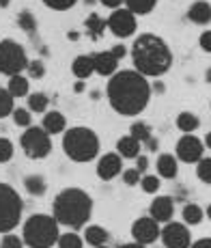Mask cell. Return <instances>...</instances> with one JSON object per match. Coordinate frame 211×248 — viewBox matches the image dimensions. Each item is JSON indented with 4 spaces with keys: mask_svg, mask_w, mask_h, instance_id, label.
Instances as JSON below:
<instances>
[{
    "mask_svg": "<svg viewBox=\"0 0 211 248\" xmlns=\"http://www.w3.org/2000/svg\"><path fill=\"white\" fill-rule=\"evenodd\" d=\"M151 82L136 69H121L110 76L106 97L108 104L121 117H138L151 102Z\"/></svg>",
    "mask_w": 211,
    "mask_h": 248,
    "instance_id": "1",
    "label": "cell"
},
{
    "mask_svg": "<svg viewBox=\"0 0 211 248\" xmlns=\"http://www.w3.org/2000/svg\"><path fill=\"white\" fill-rule=\"evenodd\" d=\"M134 69L140 71L147 78H162L172 67V50L170 46L155 32H142L134 39L129 50Z\"/></svg>",
    "mask_w": 211,
    "mask_h": 248,
    "instance_id": "2",
    "label": "cell"
},
{
    "mask_svg": "<svg viewBox=\"0 0 211 248\" xmlns=\"http://www.w3.org/2000/svg\"><path fill=\"white\" fill-rule=\"evenodd\" d=\"M52 216L59 220V225L74 231L84 229L93 216V199L82 188H65L52 203Z\"/></svg>",
    "mask_w": 211,
    "mask_h": 248,
    "instance_id": "3",
    "label": "cell"
},
{
    "mask_svg": "<svg viewBox=\"0 0 211 248\" xmlns=\"http://www.w3.org/2000/svg\"><path fill=\"white\" fill-rule=\"evenodd\" d=\"M99 149H102L99 136L90 127L75 125L63 132V151L71 162H78V164L93 162L99 155Z\"/></svg>",
    "mask_w": 211,
    "mask_h": 248,
    "instance_id": "4",
    "label": "cell"
},
{
    "mask_svg": "<svg viewBox=\"0 0 211 248\" xmlns=\"http://www.w3.org/2000/svg\"><path fill=\"white\" fill-rule=\"evenodd\" d=\"M59 235V220L50 214H32L22 227V240L28 248H52Z\"/></svg>",
    "mask_w": 211,
    "mask_h": 248,
    "instance_id": "5",
    "label": "cell"
},
{
    "mask_svg": "<svg viewBox=\"0 0 211 248\" xmlns=\"http://www.w3.org/2000/svg\"><path fill=\"white\" fill-rule=\"evenodd\" d=\"M24 214V201L13 186L0 184V235L11 233L20 225Z\"/></svg>",
    "mask_w": 211,
    "mask_h": 248,
    "instance_id": "6",
    "label": "cell"
},
{
    "mask_svg": "<svg viewBox=\"0 0 211 248\" xmlns=\"http://www.w3.org/2000/svg\"><path fill=\"white\" fill-rule=\"evenodd\" d=\"M26 65H28L26 50L15 39L0 41V74L4 76L22 74V71H26Z\"/></svg>",
    "mask_w": 211,
    "mask_h": 248,
    "instance_id": "7",
    "label": "cell"
},
{
    "mask_svg": "<svg viewBox=\"0 0 211 248\" xmlns=\"http://www.w3.org/2000/svg\"><path fill=\"white\" fill-rule=\"evenodd\" d=\"M20 147L30 160H43L52 151V136L43 127L30 125L24 130V134L20 138Z\"/></svg>",
    "mask_w": 211,
    "mask_h": 248,
    "instance_id": "8",
    "label": "cell"
},
{
    "mask_svg": "<svg viewBox=\"0 0 211 248\" xmlns=\"http://www.w3.org/2000/svg\"><path fill=\"white\" fill-rule=\"evenodd\" d=\"M136 13H132L127 7H119V9H112V13L108 16V31L112 32L114 37L119 39H127V37H134L136 35V28H138V22H136Z\"/></svg>",
    "mask_w": 211,
    "mask_h": 248,
    "instance_id": "9",
    "label": "cell"
},
{
    "mask_svg": "<svg viewBox=\"0 0 211 248\" xmlns=\"http://www.w3.org/2000/svg\"><path fill=\"white\" fill-rule=\"evenodd\" d=\"M160 240L164 248H190L192 244V233L185 222H164L160 233Z\"/></svg>",
    "mask_w": 211,
    "mask_h": 248,
    "instance_id": "10",
    "label": "cell"
},
{
    "mask_svg": "<svg viewBox=\"0 0 211 248\" xmlns=\"http://www.w3.org/2000/svg\"><path fill=\"white\" fill-rule=\"evenodd\" d=\"M175 155H177V160L179 162L196 164V162L205 155V142L200 140L198 136H194V134H183L179 140H177Z\"/></svg>",
    "mask_w": 211,
    "mask_h": 248,
    "instance_id": "11",
    "label": "cell"
},
{
    "mask_svg": "<svg viewBox=\"0 0 211 248\" xmlns=\"http://www.w3.org/2000/svg\"><path fill=\"white\" fill-rule=\"evenodd\" d=\"M160 233H162L160 222L151 216L136 218L132 225V237H134V242H138V244H145V246L155 244V242L160 240Z\"/></svg>",
    "mask_w": 211,
    "mask_h": 248,
    "instance_id": "12",
    "label": "cell"
},
{
    "mask_svg": "<svg viewBox=\"0 0 211 248\" xmlns=\"http://www.w3.org/2000/svg\"><path fill=\"white\" fill-rule=\"evenodd\" d=\"M97 177L102 181H112L114 177L123 173V158L114 151V154H104L97 160Z\"/></svg>",
    "mask_w": 211,
    "mask_h": 248,
    "instance_id": "13",
    "label": "cell"
},
{
    "mask_svg": "<svg viewBox=\"0 0 211 248\" xmlns=\"http://www.w3.org/2000/svg\"><path fill=\"white\" fill-rule=\"evenodd\" d=\"M149 216L155 218L160 225L172 220V216H175V201L170 197H155L151 205H149Z\"/></svg>",
    "mask_w": 211,
    "mask_h": 248,
    "instance_id": "14",
    "label": "cell"
},
{
    "mask_svg": "<svg viewBox=\"0 0 211 248\" xmlns=\"http://www.w3.org/2000/svg\"><path fill=\"white\" fill-rule=\"evenodd\" d=\"M93 63H95V74L104 76V78H110L112 74H117V71H119V59L110 50L95 52V54H93Z\"/></svg>",
    "mask_w": 211,
    "mask_h": 248,
    "instance_id": "15",
    "label": "cell"
},
{
    "mask_svg": "<svg viewBox=\"0 0 211 248\" xmlns=\"http://www.w3.org/2000/svg\"><path fill=\"white\" fill-rule=\"evenodd\" d=\"M188 20L196 26H207L211 24V2L207 0H194L188 9Z\"/></svg>",
    "mask_w": 211,
    "mask_h": 248,
    "instance_id": "16",
    "label": "cell"
},
{
    "mask_svg": "<svg viewBox=\"0 0 211 248\" xmlns=\"http://www.w3.org/2000/svg\"><path fill=\"white\" fill-rule=\"evenodd\" d=\"M41 127H43V130H45L50 136L63 134V132L67 130V119H65V114L59 112V110H47V112H43Z\"/></svg>",
    "mask_w": 211,
    "mask_h": 248,
    "instance_id": "17",
    "label": "cell"
},
{
    "mask_svg": "<svg viewBox=\"0 0 211 248\" xmlns=\"http://www.w3.org/2000/svg\"><path fill=\"white\" fill-rule=\"evenodd\" d=\"M155 169L162 179H175L179 175V160L172 154H162L155 162Z\"/></svg>",
    "mask_w": 211,
    "mask_h": 248,
    "instance_id": "18",
    "label": "cell"
},
{
    "mask_svg": "<svg viewBox=\"0 0 211 248\" xmlns=\"http://www.w3.org/2000/svg\"><path fill=\"white\" fill-rule=\"evenodd\" d=\"M140 147H142V142L138 140V138L127 134V136H121L117 140V154L125 160H136L138 155H140Z\"/></svg>",
    "mask_w": 211,
    "mask_h": 248,
    "instance_id": "19",
    "label": "cell"
},
{
    "mask_svg": "<svg viewBox=\"0 0 211 248\" xmlns=\"http://www.w3.org/2000/svg\"><path fill=\"white\" fill-rule=\"evenodd\" d=\"M71 74L78 80H89L95 74V63H93V54H80L74 59L71 63Z\"/></svg>",
    "mask_w": 211,
    "mask_h": 248,
    "instance_id": "20",
    "label": "cell"
},
{
    "mask_svg": "<svg viewBox=\"0 0 211 248\" xmlns=\"http://www.w3.org/2000/svg\"><path fill=\"white\" fill-rule=\"evenodd\" d=\"M7 89H9V93H11L15 99L28 97V93H30V82H28L26 76L15 74V76H9V84H7Z\"/></svg>",
    "mask_w": 211,
    "mask_h": 248,
    "instance_id": "21",
    "label": "cell"
},
{
    "mask_svg": "<svg viewBox=\"0 0 211 248\" xmlns=\"http://www.w3.org/2000/svg\"><path fill=\"white\" fill-rule=\"evenodd\" d=\"M84 242L86 244H90V246H104L106 242H108V237H110V233L106 231L104 227H99V225H86L84 227Z\"/></svg>",
    "mask_w": 211,
    "mask_h": 248,
    "instance_id": "22",
    "label": "cell"
},
{
    "mask_svg": "<svg viewBox=\"0 0 211 248\" xmlns=\"http://www.w3.org/2000/svg\"><path fill=\"white\" fill-rule=\"evenodd\" d=\"M205 218V209L196 203H185V207L181 209V220L185 222L188 227H196L200 225Z\"/></svg>",
    "mask_w": 211,
    "mask_h": 248,
    "instance_id": "23",
    "label": "cell"
},
{
    "mask_svg": "<svg viewBox=\"0 0 211 248\" xmlns=\"http://www.w3.org/2000/svg\"><path fill=\"white\" fill-rule=\"evenodd\" d=\"M84 28H86V32H89L90 39L97 41L99 37H102L104 32H106L108 24H106V20H104L102 16H97V13H90V16L84 20Z\"/></svg>",
    "mask_w": 211,
    "mask_h": 248,
    "instance_id": "24",
    "label": "cell"
},
{
    "mask_svg": "<svg viewBox=\"0 0 211 248\" xmlns=\"http://www.w3.org/2000/svg\"><path fill=\"white\" fill-rule=\"evenodd\" d=\"M177 127H179L183 134H194V132L200 127V119L196 117L194 112L183 110V112L177 114Z\"/></svg>",
    "mask_w": 211,
    "mask_h": 248,
    "instance_id": "25",
    "label": "cell"
},
{
    "mask_svg": "<svg viewBox=\"0 0 211 248\" xmlns=\"http://www.w3.org/2000/svg\"><path fill=\"white\" fill-rule=\"evenodd\" d=\"M24 188H26V192L32 194V197H43L47 190V181L43 179V175H28V177L24 179Z\"/></svg>",
    "mask_w": 211,
    "mask_h": 248,
    "instance_id": "26",
    "label": "cell"
},
{
    "mask_svg": "<svg viewBox=\"0 0 211 248\" xmlns=\"http://www.w3.org/2000/svg\"><path fill=\"white\" fill-rule=\"evenodd\" d=\"M123 4L136 16H149L157 7V0H123Z\"/></svg>",
    "mask_w": 211,
    "mask_h": 248,
    "instance_id": "27",
    "label": "cell"
},
{
    "mask_svg": "<svg viewBox=\"0 0 211 248\" xmlns=\"http://www.w3.org/2000/svg\"><path fill=\"white\" fill-rule=\"evenodd\" d=\"M47 106H50V97L45 93H28V110L43 114L47 112Z\"/></svg>",
    "mask_w": 211,
    "mask_h": 248,
    "instance_id": "28",
    "label": "cell"
},
{
    "mask_svg": "<svg viewBox=\"0 0 211 248\" xmlns=\"http://www.w3.org/2000/svg\"><path fill=\"white\" fill-rule=\"evenodd\" d=\"M56 246L59 248H84V237L78 235V233L71 229V231H67V233H60Z\"/></svg>",
    "mask_w": 211,
    "mask_h": 248,
    "instance_id": "29",
    "label": "cell"
},
{
    "mask_svg": "<svg viewBox=\"0 0 211 248\" xmlns=\"http://www.w3.org/2000/svg\"><path fill=\"white\" fill-rule=\"evenodd\" d=\"M17 26H20L24 32H28V35H32V32L37 31V17L32 16V11H28V9H24V11L17 13Z\"/></svg>",
    "mask_w": 211,
    "mask_h": 248,
    "instance_id": "30",
    "label": "cell"
},
{
    "mask_svg": "<svg viewBox=\"0 0 211 248\" xmlns=\"http://www.w3.org/2000/svg\"><path fill=\"white\" fill-rule=\"evenodd\" d=\"M15 110V97L9 93V89H0V119L9 117Z\"/></svg>",
    "mask_w": 211,
    "mask_h": 248,
    "instance_id": "31",
    "label": "cell"
},
{
    "mask_svg": "<svg viewBox=\"0 0 211 248\" xmlns=\"http://www.w3.org/2000/svg\"><path fill=\"white\" fill-rule=\"evenodd\" d=\"M129 134H132L134 138H138V140L145 145L149 138L153 136V132H151V127H149V123H145V121H134L132 127H129Z\"/></svg>",
    "mask_w": 211,
    "mask_h": 248,
    "instance_id": "32",
    "label": "cell"
},
{
    "mask_svg": "<svg viewBox=\"0 0 211 248\" xmlns=\"http://www.w3.org/2000/svg\"><path fill=\"white\" fill-rule=\"evenodd\" d=\"M140 188L147 194H157L162 188V177L160 175H142L140 177Z\"/></svg>",
    "mask_w": 211,
    "mask_h": 248,
    "instance_id": "33",
    "label": "cell"
},
{
    "mask_svg": "<svg viewBox=\"0 0 211 248\" xmlns=\"http://www.w3.org/2000/svg\"><path fill=\"white\" fill-rule=\"evenodd\" d=\"M196 177L203 184H211V158H200L196 162Z\"/></svg>",
    "mask_w": 211,
    "mask_h": 248,
    "instance_id": "34",
    "label": "cell"
},
{
    "mask_svg": "<svg viewBox=\"0 0 211 248\" xmlns=\"http://www.w3.org/2000/svg\"><path fill=\"white\" fill-rule=\"evenodd\" d=\"M13 117V123H15L17 127H30L32 125V112L28 110V108H15V110L11 112Z\"/></svg>",
    "mask_w": 211,
    "mask_h": 248,
    "instance_id": "35",
    "label": "cell"
},
{
    "mask_svg": "<svg viewBox=\"0 0 211 248\" xmlns=\"http://www.w3.org/2000/svg\"><path fill=\"white\" fill-rule=\"evenodd\" d=\"M15 154V147L7 136H0V164H7Z\"/></svg>",
    "mask_w": 211,
    "mask_h": 248,
    "instance_id": "36",
    "label": "cell"
},
{
    "mask_svg": "<svg viewBox=\"0 0 211 248\" xmlns=\"http://www.w3.org/2000/svg\"><path fill=\"white\" fill-rule=\"evenodd\" d=\"M41 2L52 11H69L78 4V0H41Z\"/></svg>",
    "mask_w": 211,
    "mask_h": 248,
    "instance_id": "37",
    "label": "cell"
},
{
    "mask_svg": "<svg viewBox=\"0 0 211 248\" xmlns=\"http://www.w3.org/2000/svg\"><path fill=\"white\" fill-rule=\"evenodd\" d=\"M26 71H28V76H30L32 80H41L43 76H45V65H43V61H39V59L28 61Z\"/></svg>",
    "mask_w": 211,
    "mask_h": 248,
    "instance_id": "38",
    "label": "cell"
},
{
    "mask_svg": "<svg viewBox=\"0 0 211 248\" xmlns=\"http://www.w3.org/2000/svg\"><path fill=\"white\" fill-rule=\"evenodd\" d=\"M24 240L15 233H2V240H0V248H24Z\"/></svg>",
    "mask_w": 211,
    "mask_h": 248,
    "instance_id": "39",
    "label": "cell"
},
{
    "mask_svg": "<svg viewBox=\"0 0 211 248\" xmlns=\"http://www.w3.org/2000/svg\"><path fill=\"white\" fill-rule=\"evenodd\" d=\"M140 177H142V173L134 166V169H125L123 170V184L125 186H138L140 184Z\"/></svg>",
    "mask_w": 211,
    "mask_h": 248,
    "instance_id": "40",
    "label": "cell"
},
{
    "mask_svg": "<svg viewBox=\"0 0 211 248\" xmlns=\"http://www.w3.org/2000/svg\"><path fill=\"white\" fill-rule=\"evenodd\" d=\"M198 46L203 52H207V54H211V31H203L198 37Z\"/></svg>",
    "mask_w": 211,
    "mask_h": 248,
    "instance_id": "41",
    "label": "cell"
},
{
    "mask_svg": "<svg viewBox=\"0 0 211 248\" xmlns=\"http://www.w3.org/2000/svg\"><path fill=\"white\" fill-rule=\"evenodd\" d=\"M110 52H112V54L117 56L119 61H121V59H125V56H127V47L123 46V44H117V46H114V47H112V50H110Z\"/></svg>",
    "mask_w": 211,
    "mask_h": 248,
    "instance_id": "42",
    "label": "cell"
},
{
    "mask_svg": "<svg viewBox=\"0 0 211 248\" xmlns=\"http://www.w3.org/2000/svg\"><path fill=\"white\" fill-rule=\"evenodd\" d=\"M136 169L140 170V173H145V170L149 169V158L147 155H138L136 158Z\"/></svg>",
    "mask_w": 211,
    "mask_h": 248,
    "instance_id": "43",
    "label": "cell"
},
{
    "mask_svg": "<svg viewBox=\"0 0 211 248\" xmlns=\"http://www.w3.org/2000/svg\"><path fill=\"white\" fill-rule=\"evenodd\" d=\"M190 248H211V237H203V240H196L194 244H190Z\"/></svg>",
    "mask_w": 211,
    "mask_h": 248,
    "instance_id": "44",
    "label": "cell"
},
{
    "mask_svg": "<svg viewBox=\"0 0 211 248\" xmlns=\"http://www.w3.org/2000/svg\"><path fill=\"white\" fill-rule=\"evenodd\" d=\"M99 2H102L104 7H108V9H119V7H123V0H99Z\"/></svg>",
    "mask_w": 211,
    "mask_h": 248,
    "instance_id": "45",
    "label": "cell"
},
{
    "mask_svg": "<svg viewBox=\"0 0 211 248\" xmlns=\"http://www.w3.org/2000/svg\"><path fill=\"white\" fill-rule=\"evenodd\" d=\"M145 147H147L149 151H157V147H160V140H157L155 136H151V138H149V140L145 142Z\"/></svg>",
    "mask_w": 211,
    "mask_h": 248,
    "instance_id": "46",
    "label": "cell"
},
{
    "mask_svg": "<svg viewBox=\"0 0 211 248\" xmlns=\"http://www.w3.org/2000/svg\"><path fill=\"white\" fill-rule=\"evenodd\" d=\"M119 248H147L145 244H138V242H129V244H121Z\"/></svg>",
    "mask_w": 211,
    "mask_h": 248,
    "instance_id": "47",
    "label": "cell"
},
{
    "mask_svg": "<svg viewBox=\"0 0 211 248\" xmlns=\"http://www.w3.org/2000/svg\"><path fill=\"white\" fill-rule=\"evenodd\" d=\"M151 91H157V93H164V84H162V82H153V84H151Z\"/></svg>",
    "mask_w": 211,
    "mask_h": 248,
    "instance_id": "48",
    "label": "cell"
},
{
    "mask_svg": "<svg viewBox=\"0 0 211 248\" xmlns=\"http://www.w3.org/2000/svg\"><path fill=\"white\" fill-rule=\"evenodd\" d=\"M82 91H84V82L78 80V82H75V93H82Z\"/></svg>",
    "mask_w": 211,
    "mask_h": 248,
    "instance_id": "49",
    "label": "cell"
},
{
    "mask_svg": "<svg viewBox=\"0 0 211 248\" xmlns=\"http://www.w3.org/2000/svg\"><path fill=\"white\" fill-rule=\"evenodd\" d=\"M203 142H205V149H211V132H209L207 136H205V140H203Z\"/></svg>",
    "mask_w": 211,
    "mask_h": 248,
    "instance_id": "50",
    "label": "cell"
},
{
    "mask_svg": "<svg viewBox=\"0 0 211 248\" xmlns=\"http://www.w3.org/2000/svg\"><path fill=\"white\" fill-rule=\"evenodd\" d=\"M11 4V0H0V9H7Z\"/></svg>",
    "mask_w": 211,
    "mask_h": 248,
    "instance_id": "51",
    "label": "cell"
},
{
    "mask_svg": "<svg viewBox=\"0 0 211 248\" xmlns=\"http://www.w3.org/2000/svg\"><path fill=\"white\" fill-rule=\"evenodd\" d=\"M205 216H207V218H209V220H211V203L207 205V209H205Z\"/></svg>",
    "mask_w": 211,
    "mask_h": 248,
    "instance_id": "52",
    "label": "cell"
},
{
    "mask_svg": "<svg viewBox=\"0 0 211 248\" xmlns=\"http://www.w3.org/2000/svg\"><path fill=\"white\" fill-rule=\"evenodd\" d=\"M207 82H211V69H207Z\"/></svg>",
    "mask_w": 211,
    "mask_h": 248,
    "instance_id": "53",
    "label": "cell"
},
{
    "mask_svg": "<svg viewBox=\"0 0 211 248\" xmlns=\"http://www.w3.org/2000/svg\"><path fill=\"white\" fill-rule=\"evenodd\" d=\"M95 248H110V246H106V244H104V246H95Z\"/></svg>",
    "mask_w": 211,
    "mask_h": 248,
    "instance_id": "54",
    "label": "cell"
}]
</instances>
